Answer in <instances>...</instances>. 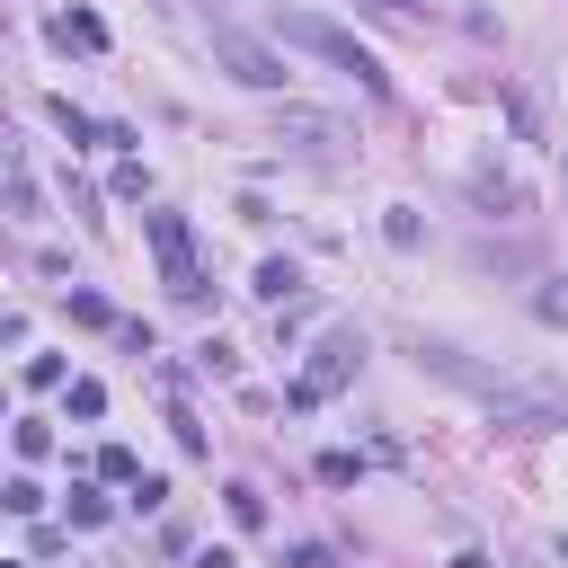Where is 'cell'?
Segmentation results:
<instances>
[{"label":"cell","mask_w":568,"mask_h":568,"mask_svg":"<svg viewBox=\"0 0 568 568\" xmlns=\"http://www.w3.org/2000/svg\"><path fill=\"white\" fill-rule=\"evenodd\" d=\"M417 365L436 374V382H453V391H471L507 436H551V426H568V409L559 400H542V391H524L516 374H488V365H471L462 346H417Z\"/></svg>","instance_id":"cell-1"},{"label":"cell","mask_w":568,"mask_h":568,"mask_svg":"<svg viewBox=\"0 0 568 568\" xmlns=\"http://www.w3.org/2000/svg\"><path fill=\"white\" fill-rule=\"evenodd\" d=\"M275 36L294 45V54H320L329 71H346L355 90H374V98H391V71H382V62L365 54V45H355V36L338 27V19H320V10H275Z\"/></svg>","instance_id":"cell-2"},{"label":"cell","mask_w":568,"mask_h":568,"mask_svg":"<svg viewBox=\"0 0 568 568\" xmlns=\"http://www.w3.org/2000/svg\"><path fill=\"white\" fill-rule=\"evenodd\" d=\"M142 232H152V258H161V284L178 303H204V258H196V232H187V213L152 204L142 213Z\"/></svg>","instance_id":"cell-3"},{"label":"cell","mask_w":568,"mask_h":568,"mask_svg":"<svg viewBox=\"0 0 568 568\" xmlns=\"http://www.w3.org/2000/svg\"><path fill=\"white\" fill-rule=\"evenodd\" d=\"M204 36H213V54H223V71H232V81H249V90H284V54H275V45L240 36L232 19H204Z\"/></svg>","instance_id":"cell-4"},{"label":"cell","mask_w":568,"mask_h":568,"mask_svg":"<svg viewBox=\"0 0 568 568\" xmlns=\"http://www.w3.org/2000/svg\"><path fill=\"white\" fill-rule=\"evenodd\" d=\"M355 365H365V338L329 329V338H320V355H311V374H303L294 391H284V409H320V400H329V391H338V382H346Z\"/></svg>","instance_id":"cell-5"},{"label":"cell","mask_w":568,"mask_h":568,"mask_svg":"<svg viewBox=\"0 0 568 568\" xmlns=\"http://www.w3.org/2000/svg\"><path fill=\"white\" fill-rule=\"evenodd\" d=\"M54 36H62L71 54H107V27H98L90 10H62V19H54Z\"/></svg>","instance_id":"cell-6"},{"label":"cell","mask_w":568,"mask_h":568,"mask_svg":"<svg viewBox=\"0 0 568 568\" xmlns=\"http://www.w3.org/2000/svg\"><path fill=\"white\" fill-rule=\"evenodd\" d=\"M223 507H232V524H240V533H258V524H267V497H258L249 480H240V488H223Z\"/></svg>","instance_id":"cell-7"},{"label":"cell","mask_w":568,"mask_h":568,"mask_svg":"<svg viewBox=\"0 0 568 568\" xmlns=\"http://www.w3.org/2000/svg\"><path fill=\"white\" fill-rule=\"evenodd\" d=\"M71 320H81V329H125V320L107 311V294H90V284H81V294H71Z\"/></svg>","instance_id":"cell-8"},{"label":"cell","mask_w":568,"mask_h":568,"mask_svg":"<svg viewBox=\"0 0 568 568\" xmlns=\"http://www.w3.org/2000/svg\"><path fill=\"white\" fill-rule=\"evenodd\" d=\"M294 284H303V275L284 267V258H267V267H258V294H267V303H294Z\"/></svg>","instance_id":"cell-9"},{"label":"cell","mask_w":568,"mask_h":568,"mask_svg":"<svg viewBox=\"0 0 568 568\" xmlns=\"http://www.w3.org/2000/svg\"><path fill=\"white\" fill-rule=\"evenodd\" d=\"M533 311H542L551 329H568V275H551V284H542V294H533Z\"/></svg>","instance_id":"cell-10"},{"label":"cell","mask_w":568,"mask_h":568,"mask_svg":"<svg viewBox=\"0 0 568 568\" xmlns=\"http://www.w3.org/2000/svg\"><path fill=\"white\" fill-rule=\"evenodd\" d=\"M355 10H374V19H391V27H426L417 0H355Z\"/></svg>","instance_id":"cell-11"},{"label":"cell","mask_w":568,"mask_h":568,"mask_svg":"<svg viewBox=\"0 0 568 568\" xmlns=\"http://www.w3.org/2000/svg\"><path fill=\"white\" fill-rule=\"evenodd\" d=\"M45 445H54V426H45V417H19V462H36Z\"/></svg>","instance_id":"cell-12"},{"label":"cell","mask_w":568,"mask_h":568,"mask_svg":"<svg viewBox=\"0 0 568 568\" xmlns=\"http://www.w3.org/2000/svg\"><path fill=\"white\" fill-rule=\"evenodd\" d=\"M284 568H338V551H329V542H294V551H284Z\"/></svg>","instance_id":"cell-13"},{"label":"cell","mask_w":568,"mask_h":568,"mask_svg":"<svg viewBox=\"0 0 568 568\" xmlns=\"http://www.w3.org/2000/svg\"><path fill=\"white\" fill-rule=\"evenodd\" d=\"M71 524H107V497L98 488H71Z\"/></svg>","instance_id":"cell-14"},{"label":"cell","mask_w":568,"mask_h":568,"mask_svg":"<svg viewBox=\"0 0 568 568\" xmlns=\"http://www.w3.org/2000/svg\"><path fill=\"white\" fill-rule=\"evenodd\" d=\"M0 497H10V516H36V507H45V488H36V480H10Z\"/></svg>","instance_id":"cell-15"},{"label":"cell","mask_w":568,"mask_h":568,"mask_svg":"<svg viewBox=\"0 0 568 568\" xmlns=\"http://www.w3.org/2000/svg\"><path fill=\"white\" fill-rule=\"evenodd\" d=\"M284 133H303V142H338V125H329V116H284Z\"/></svg>","instance_id":"cell-16"},{"label":"cell","mask_w":568,"mask_h":568,"mask_svg":"<svg viewBox=\"0 0 568 568\" xmlns=\"http://www.w3.org/2000/svg\"><path fill=\"white\" fill-rule=\"evenodd\" d=\"M320 480L329 488H355V453H320Z\"/></svg>","instance_id":"cell-17"},{"label":"cell","mask_w":568,"mask_h":568,"mask_svg":"<svg viewBox=\"0 0 568 568\" xmlns=\"http://www.w3.org/2000/svg\"><path fill=\"white\" fill-rule=\"evenodd\" d=\"M453 568H488V559H480V551H462V559H453Z\"/></svg>","instance_id":"cell-18"}]
</instances>
